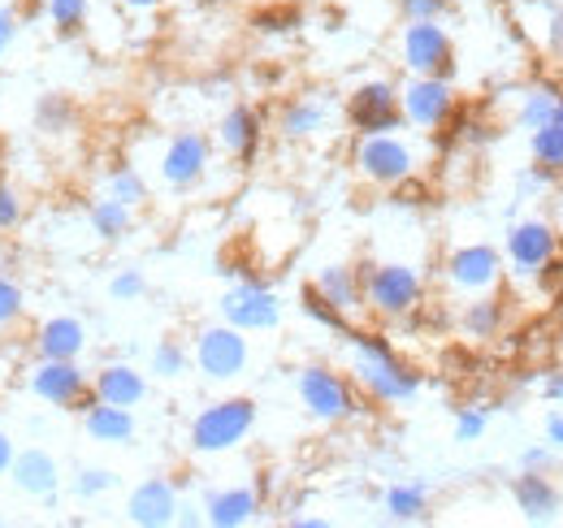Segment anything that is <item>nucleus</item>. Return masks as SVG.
Returning <instances> with one entry per match:
<instances>
[{
	"label": "nucleus",
	"mask_w": 563,
	"mask_h": 528,
	"mask_svg": "<svg viewBox=\"0 0 563 528\" xmlns=\"http://www.w3.org/2000/svg\"><path fill=\"white\" fill-rule=\"evenodd\" d=\"M347 355H352V382L360 386V395L368 403H382V407H408L421 395V373L382 338V333H364L347 330Z\"/></svg>",
	"instance_id": "f257e3e1"
},
{
	"label": "nucleus",
	"mask_w": 563,
	"mask_h": 528,
	"mask_svg": "<svg viewBox=\"0 0 563 528\" xmlns=\"http://www.w3.org/2000/svg\"><path fill=\"white\" fill-rule=\"evenodd\" d=\"M364 312L377 321H408L424 304V273L408 261H360Z\"/></svg>",
	"instance_id": "f03ea898"
},
{
	"label": "nucleus",
	"mask_w": 563,
	"mask_h": 528,
	"mask_svg": "<svg viewBox=\"0 0 563 528\" xmlns=\"http://www.w3.org/2000/svg\"><path fill=\"white\" fill-rule=\"evenodd\" d=\"M355 178H364L368 187H386L399 191L421 174V147L399 131L386 134H355L352 147Z\"/></svg>",
	"instance_id": "7ed1b4c3"
},
{
	"label": "nucleus",
	"mask_w": 563,
	"mask_h": 528,
	"mask_svg": "<svg viewBox=\"0 0 563 528\" xmlns=\"http://www.w3.org/2000/svg\"><path fill=\"white\" fill-rule=\"evenodd\" d=\"M295 398L317 425H352L364 416L368 403L352 382V373H339L330 364H303L295 373Z\"/></svg>",
	"instance_id": "20e7f679"
},
{
	"label": "nucleus",
	"mask_w": 563,
	"mask_h": 528,
	"mask_svg": "<svg viewBox=\"0 0 563 528\" xmlns=\"http://www.w3.org/2000/svg\"><path fill=\"white\" fill-rule=\"evenodd\" d=\"M256 398L247 395H230V398H212L209 407H200L191 416V429H187V447L196 455H230L239 451L252 429H256Z\"/></svg>",
	"instance_id": "39448f33"
},
{
	"label": "nucleus",
	"mask_w": 563,
	"mask_h": 528,
	"mask_svg": "<svg viewBox=\"0 0 563 528\" xmlns=\"http://www.w3.org/2000/svg\"><path fill=\"white\" fill-rule=\"evenodd\" d=\"M191 364L205 382L230 386L252 369V342L243 330H234L225 321H212V326H200L191 338Z\"/></svg>",
	"instance_id": "423d86ee"
},
{
	"label": "nucleus",
	"mask_w": 563,
	"mask_h": 528,
	"mask_svg": "<svg viewBox=\"0 0 563 528\" xmlns=\"http://www.w3.org/2000/svg\"><path fill=\"white\" fill-rule=\"evenodd\" d=\"M503 273H507V261H503V252L490 248V243H460L442 261V282H446V290L455 299L490 295V290L503 286Z\"/></svg>",
	"instance_id": "0eeeda50"
},
{
	"label": "nucleus",
	"mask_w": 563,
	"mask_h": 528,
	"mask_svg": "<svg viewBox=\"0 0 563 528\" xmlns=\"http://www.w3.org/2000/svg\"><path fill=\"white\" fill-rule=\"evenodd\" d=\"M26 391L53 411H82L91 403V373L82 360H35L26 373Z\"/></svg>",
	"instance_id": "6e6552de"
},
{
	"label": "nucleus",
	"mask_w": 563,
	"mask_h": 528,
	"mask_svg": "<svg viewBox=\"0 0 563 528\" xmlns=\"http://www.w3.org/2000/svg\"><path fill=\"white\" fill-rule=\"evenodd\" d=\"M555 256H560V230L547 217L511 221V230L503 239V261L511 268V277H538L555 264Z\"/></svg>",
	"instance_id": "1a4fd4ad"
},
{
	"label": "nucleus",
	"mask_w": 563,
	"mask_h": 528,
	"mask_svg": "<svg viewBox=\"0 0 563 528\" xmlns=\"http://www.w3.org/2000/svg\"><path fill=\"white\" fill-rule=\"evenodd\" d=\"M455 87L451 78H433V74H408L399 82V109H404V127L412 131H442L455 118Z\"/></svg>",
	"instance_id": "9d476101"
},
{
	"label": "nucleus",
	"mask_w": 563,
	"mask_h": 528,
	"mask_svg": "<svg viewBox=\"0 0 563 528\" xmlns=\"http://www.w3.org/2000/svg\"><path fill=\"white\" fill-rule=\"evenodd\" d=\"M212 169V139L205 131H178L156 156V178L169 191H196Z\"/></svg>",
	"instance_id": "9b49d317"
},
{
	"label": "nucleus",
	"mask_w": 563,
	"mask_h": 528,
	"mask_svg": "<svg viewBox=\"0 0 563 528\" xmlns=\"http://www.w3.org/2000/svg\"><path fill=\"white\" fill-rule=\"evenodd\" d=\"M217 312H221L225 326H234V330H243V333H269L282 326L278 290L265 286L261 277H243V282H234V286L221 295Z\"/></svg>",
	"instance_id": "f8f14e48"
},
{
	"label": "nucleus",
	"mask_w": 563,
	"mask_h": 528,
	"mask_svg": "<svg viewBox=\"0 0 563 528\" xmlns=\"http://www.w3.org/2000/svg\"><path fill=\"white\" fill-rule=\"evenodd\" d=\"M343 118L355 134H386L404 131V109H399V82L390 78H364L343 100Z\"/></svg>",
	"instance_id": "ddd939ff"
},
{
	"label": "nucleus",
	"mask_w": 563,
	"mask_h": 528,
	"mask_svg": "<svg viewBox=\"0 0 563 528\" xmlns=\"http://www.w3.org/2000/svg\"><path fill=\"white\" fill-rule=\"evenodd\" d=\"M399 66L408 74H433L451 78L455 74V40L442 22H404L399 31Z\"/></svg>",
	"instance_id": "4468645a"
},
{
	"label": "nucleus",
	"mask_w": 563,
	"mask_h": 528,
	"mask_svg": "<svg viewBox=\"0 0 563 528\" xmlns=\"http://www.w3.org/2000/svg\"><path fill=\"white\" fill-rule=\"evenodd\" d=\"M183 498L169 476H143L140 485L126 494V520L135 528H169L178 525Z\"/></svg>",
	"instance_id": "2eb2a0df"
},
{
	"label": "nucleus",
	"mask_w": 563,
	"mask_h": 528,
	"mask_svg": "<svg viewBox=\"0 0 563 528\" xmlns=\"http://www.w3.org/2000/svg\"><path fill=\"white\" fill-rule=\"evenodd\" d=\"M511 503L525 525H560L563 490L551 481V472H520L511 481Z\"/></svg>",
	"instance_id": "dca6fc26"
},
{
	"label": "nucleus",
	"mask_w": 563,
	"mask_h": 528,
	"mask_svg": "<svg viewBox=\"0 0 563 528\" xmlns=\"http://www.w3.org/2000/svg\"><path fill=\"white\" fill-rule=\"evenodd\" d=\"M212 143H217L230 161L247 165V161H256V152H261V143H265V118H261L252 105H230V109L221 113V122H217Z\"/></svg>",
	"instance_id": "f3484780"
},
{
	"label": "nucleus",
	"mask_w": 563,
	"mask_h": 528,
	"mask_svg": "<svg viewBox=\"0 0 563 528\" xmlns=\"http://www.w3.org/2000/svg\"><path fill=\"white\" fill-rule=\"evenodd\" d=\"M9 481L18 494L35 498V503H53L57 490H62V463L53 460L44 447H22L13 455V468H9Z\"/></svg>",
	"instance_id": "a211bd4d"
},
{
	"label": "nucleus",
	"mask_w": 563,
	"mask_h": 528,
	"mask_svg": "<svg viewBox=\"0 0 563 528\" xmlns=\"http://www.w3.org/2000/svg\"><path fill=\"white\" fill-rule=\"evenodd\" d=\"M82 433L100 447H131L140 438V420H135V407H118V403H100L91 398L82 411Z\"/></svg>",
	"instance_id": "6ab92c4d"
},
{
	"label": "nucleus",
	"mask_w": 563,
	"mask_h": 528,
	"mask_svg": "<svg viewBox=\"0 0 563 528\" xmlns=\"http://www.w3.org/2000/svg\"><path fill=\"white\" fill-rule=\"evenodd\" d=\"M261 490L256 485H221L205 494V525L212 528H247L261 520Z\"/></svg>",
	"instance_id": "aec40b11"
},
{
	"label": "nucleus",
	"mask_w": 563,
	"mask_h": 528,
	"mask_svg": "<svg viewBox=\"0 0 563 528\" xmlns=\"http://www.w3.org/2000/svg\"><path fill=\"white\" fill-rule=\"evenodd\" d=\"M334 122V105L325 96H295L278 109V134L286 143H308L321 139Z\"/></svg>",
	"instance_id": "412c9836"
},
{
	"label": "nucleus",
	"mask_w": 563,
	"mask_h": 528,
	"mask_svg": "<svg viewBox=\"0 0 563 528\" xmlns=\"http://www.w3.org/2000/svg\"><path fill=\"white\" fill-rule=\"evenodd\" d=\"M147 373L135 369L131 360H109L91 373V395L100 403H118V407H140L147 398Z\"/></svg>",
	"instance_id": "4be33fe9"
},
{
	"label": "nucleus",
	"mask_w": 563,
	"mask_h": 528,
	"mask_svg": "<svg viewBox=\"0 0 563 528\" xmlns=\"http://www.w3.org/2000/svg\"><path fill=\"white\" fill-rule=\"evenodd\" d=\"M312 286H317V295L330 304V308H339L347 321L364 312V282H360V264H321L317 268V277H312Z\"/></svg>",
	"instance_id": "5701e85b"
},
{
	"label": "nucleus",
	"mask_w": 563,
	"mask_h": 528,
	"mask_svg": "<svg viewBox=\"0 0 563 528\" xmlns=\"http://www.w3.org/2000/svg\"><path fill=\"white\" fill-rule=\"evenodd\" d=\"M87 342H91V333L78 317H70V312L48 317L35 330V360H82Z\"/></svg>",
	"instance_id": "b1692460"
},
{
	"label": "nucleus",
	"mask_w": 563,
	"mask_h": 528,
	"mask_svg": "<svg viewBox=\"0 0 563 528\" xmlns=\"http://www.w3.org/2000/svg\"><path fill=\"white\" fill-rule=\"evenodd\" d=\"M455 326H460V333H464L468 342H490V338H498L503 326H507V304H503V295L490 290V295L464 299Z\"/></svg>",
	"instance_id": "393cba45"
},
{
	"label": "nucleus",
	"mask_w": 563,
	"mask_h": 528,
	"mask_svg": "<svg viewBox=\"0 0 563 528\" xmlns=\"http://www.w3.org/2000/svg\"><path fill=\"white\" fill-rule=\"evenodd\" d=\"M382 512L390 525H424L429 512H433V494L424 481H395L386 494H382Z\"/></svg>",
	"instance_id": "a878e982"
},
{
	"label": "nucleus",
	"mask_w": 563,
	"mask_h": 528,
	"mask_svg": "<svg viewBox=\"0 0 563 528\" xmlns=\"http://www.w3.org/2000/svg\"><path fill=\"white\" fill-rule=\"evenodd\" d=\"M87 226H91V234L100 243H122L135 230V208L113 196H100L91 199V208H87Z\"/></svg>",
	"instance_id": "bb28decb"
},
{
	"label": "nucleus",
	"mask_w": 563,
	"mask_h": 528,
	"mask_svg": "<svg viewBox=\"0 0 563 528\" xmlns=\"http://www.w3.org/2000/svg\"><path fill=\"white\" fill-rule=\"evenodd\" d=\"M563 122V91L555 82H538L520 96V109H516V127L520 131H538V127H551Z\"/></svg>",
	"instance_id": "cd10ccee"
},
{
	"label": "nucleus",
	"mask_w": 563,
	"mask_h": 528,
	"mask_svg": "<svg viewBox=\"0 0 563 528\" xmlns=\"http://www.w3.org/2000/svg\"><path fill=\"white\" fill-rule=\"evenodd\" d=\"M187 369H191V351L178 338H161L147 355V373L156 382H178V377H187Z\"/></svg>",
	"instance_id": "c85d7f7f"
},
{
	"label": "nucleus",
	"mask_w": 563,
	"mask_h": 528,
	"mask_svg": "<svg viewBox=\"0 0 563 528\" xmlns=\"http://www.w3.org/2000/svg\"><path fill=\"white\" fill-rule=\"evenodd\" d=\"M44 18L62 40H74L91 22V0H44Z\"/></svg>",
	"instance_id": "c756f323"
},
{
	"label": "nucleus",
	"mask_w": 563,
	"mask_h": 528,
	"mask_svg": "<svg viewBox=\"0 0 563 528\" xmlns=\"http://www.w3.org/2000/svg\"><path fill=\"white\" fill-rule=\"evenodd\" d=\"M529 152H533V165L547 169V174H563V122H551V127H538L529 131Z\"/></svg>",
	"instance_id": "7c9ffc66"
},
{
	"label": "nucleus",
	"mask_w": 563,
	"mask_h": 528,
	"mask_svg": "<svg viewBox=\"0 0 563 528\" xmlns=\"http://www.w3.org/2000/svg\"><path fill=\"white\" fill-rule=\"evenodd\" d=\"M104 196L122 199L131 208H143L147 204V178H143L135 165H113L109 178H104Z\"/></svg>",
	"instance_id": "2f4dec72"
},
{
	"label": "nucleus",
	"mask_w": 563,
	"mask_h": 528,
	"mask_svg": "<svg viewBox=\"0 0 563 528\" xmlns=\"http://www.w3.org/2000/svg\"><path fill=\"white\" fill-rule=\"evenodd\" d=\"M299 308H303V312H308V317H312L317 326H325V330H334V333H347V330H352V321H347V317H343L339 308H330V304H325V299L317 295V286H312V282H308V286L299 290Z\"/></svg>",
	"instance_id": "473e14b6"
},
{
	"label": "nucleus",
	"mask_w": 563,
	"mask_h": 528,
	"mask_svg": "<svg viewBox=\"0 0 563 528\" xmlns=\"http://www.w3.org/2000/svg\"><path fill=\"white\" fill-rule=\"evenodd\" d=\"M113 485H118V472L113 468H78L70 481V494L82 498V503H91V498H104Z\"/></svg>",
	"instance_id": "72a5a7b5"
},
{
	"label": "nucleus",
	"mask_w": 563,
	"mask_h": 528,
	"mask_svg": "<svg viewBox=\"0 0 563 528\" xmlns=\"http://www.w3.org/2000/svg\"><path fill=\"white\" fill-rule=\"evenodd\" d=\"M533 9L542 13V44H547V53L555 57V62H563V4H555V0H533Z\"/></svg>",
	"instance_id": "f704fd0d"
},
{
	"label": "nucleus",
	"mask_w": 563,
	"mask_h": 528,
	"mask_svg": "<svg viewBox=\"0 0 563 528\" xmlns=\"http://www.w3.org/2000/svg\"><path fill=\"white\" fill-rule=\"evenodd\" d=\"M143 295H147L143 268H118V273L109 277V299H113V304H140Z\"/></svg>",
	"instance_id": "c9c22d12"
},
{
	"label": "nucleus",
	"mask_w": 563,
	"mask_h": 528,
	"mask_svg": "<svg viewBox=\"0 0 563 528\" xmlns=\"http://www.w3.org/2000/svg\"><path fill=\"white\" fill-rule=\"evenodd\" d=\"M486 429H490V411L486 407H460L455 411V442L473 447V442L486 438Z\"/></svg>",
	"instance_id": "e433bc0d"
},
{
	"label": "nucleus",
	"mask_w": 563,
	"mask_h": 528,
	"mask_svg": "<svg viewBox=\"0 0 563 528\" xmlns=\"http://www.w3.org/2000/svg\"><path fill=\"white\" fill-rule=\"evenodd\" d=\"M22 312H26V290H22L13 277H4V273H0V330L18 326V321H22Z\"/></svg>",
	"instance_id": "4c0bfd02"
},
{
	"label": "nucleus",
	"mask_w": 563,
	"mask_h": 528,
	"mask_svg": "<svg viewBox=\"0 0 563 528\" xmlns=\"http://www.w3.org/2000/svg\"><path fill=\"white\" fill-rule=\"evenodd\" d=\"M404 22H442L451 13V0H399Z\"/></svg>",
	"instance_id": "58836bf2"
},
{
	"label": "nucleus",
	"mask_w": 563,
	"mask_h": 528,
	"mask_svg": "<svg viewBox=\"0 0 563 528\" xmlns=\"http://www.w3.org/2000/svg\"><path fill=\"white\" fill-rule=\"evenodd\" d=\"M22 217H26V199L18 196V187L0 183V234L18 230V226H22Z\"/></svg>",
	"instance_id": "ea45409f"
},
{
	"label": "nucleus",
	"mask_w": 563,
	"mask_h": 528,
	"mask_svg": "<svg viewBox=\"0 0 563 528\" xmlns=\"http://www.w3.org/2000/svg\"><path fill=\"white\" fill-rule=\"evenodd\" d=\"M560 451L551 442H538V447H525L520 451V472H555Z\"/></svg>",
	"instance_id": "a19ab883"
},
{
	"label": "nucleus",
	"mask_w": 563,
	"mask_h": 528,
	"mask_svg": "<svg viewBox=\"0 0 563 528\" xmlns=\"http://www.w3.org/2000/svg\"><path fill=\"white\" fill-rule=\"evenodd\" d=\"M18 44V13L0 4V62L9 57V48Z\"/></svg>",
	"instance_id": "79ce46f5"
},
{
	"label": "nucleus",
	"mask_w": 563,
	"mask_h": 528,
	"mask_svg": "<svg viewBox=\"0 0 563 528\" xmlns=\"http://www.w3.org/2000/svg\"><path fill=\"white\" fill-rule=\"evenodd\" d=\"M538 395H542V403H555V407H563V369H560V373H551V377H542Z\"/></svg>",
	"instance_id": "37998d69"
},
{
	"label": "nucleus",
	"mask_w": 563,
	"mask_h": 528,
	"mask_svg": "<svg viewBox=\"0 0 563 528\" xmlns=\"http://www.w3.org/2000/svg\"><path fill=\"white\" fill-rule=\"evenodd\" d=\"M547 442H551L555 451H563V407H551V411H547Z\"/></svg>",
	"instance_id": "c03bdc74"
},
{
	"label": "nucleus",
	"mask_w": 563,
	"mask_h": 528,
	"mask_svg": "<svg viewBox=\"0 0 563 528\" xmlns=\"http://www.w3.org/2000/svg\"><path fill=\"white\" fill-rule=\"evenodd\" d=\"M13 455H18V447H13V438L0 429V481L9 476V468H13Z\"/></svg>",
	"instance_id": "a18cd8bd"
},
{
	"label": "nucleus",
	"mask_w": 563,
	"mask_h": 528,
	"mask_svg": "<svg viewBox=\"0 0 563 528\" xmlns=\"http://www.w3.org/2000/svg\"><path fill=\"white\" fill-rule=\"evenodd\" d=\"M122 9H131V13H156L165 0H118Z\"/></svg>",
	"instance_id": "49530a36"
},
{
	"label": "nucleus",
	"mask_w": 563,
	"mask_h": 528,
	"mask_svg": "<svg viewBox=\"0 0 563 528\" xmlns=\"http://www.w3.org/2000/svg\"><path fill=\"white\" fill-rule=\"evenodd\" d=\"M290 528H330V520H321V516H295Z\"/></svg>",
	"instance_id": "de8ad7c7"
}]
</instances>
